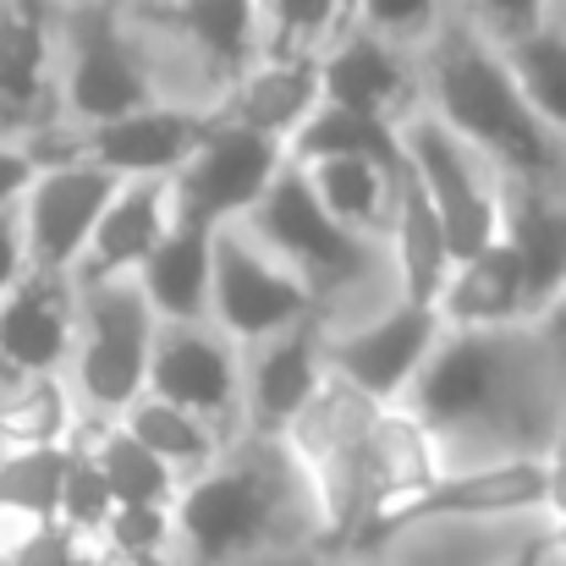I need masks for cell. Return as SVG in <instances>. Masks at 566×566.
<instances>
[{"label":"cell","instance_id":"cell-50","mask_svg":"<svg viewBox=\"0 0 566 566\" xmlns=\"http://www.w3.org/2000/svg\"><path fill=\"white\" fill-rule=\"evenodd\" d=\"M0 566H17V562H0Z\"/></svg>","mask_w":566,"mask_h":566},{"label":"cell","instance_id":"cell-8","mask_svg":"<svg viewBox=\"0 0 566 566\" xmlns=\"http://www.w3.org/2000/svg\"><path fill=\"white\" fill-rule=\"evenodd\" d=\"M248 231H253L286 270H297L319 297L336 292V286H347V281H358V275L369 270V242H364L358 231H347V226L319 203L308 171L292 166V160H286V171L275 177L270 198L248 214Z\"/></svg>","mask_w":566,"mask_h":566},{"label":"cell","instance_id":"cell-36","mask_svg":"<svg viewBox=\"0 0 566 566\" xmlns=\"http://www.w3.org/2000/svg\"><path fill=\"white\" fill-rule=\"evenodd\" d=\"M342 6H358V0H259V17L270 28L264 55H314V44L331 33Z\"/></svg>","mask_w":566,"mask_h":566},{"label":"cell","instance_id":"cell-45","mask_svg":"<svg viewBox=\"0 0 566 566\" xmlns=\"http://www.w3.org/2000/svg\"><path fill=\"white\" fill-rule=\"evenodd\" d=\"M72 566H122L111 551H94V545H77V556H72Z\"/></svg>","mask_w":566,"mask_h":566},{"label":"cell","instance_id":"cell-11","mask_svg":"<svg viewBox=\"0 0 566 566\" xmlns=\"http://www.w3.org/2000/svg\"><path fill=\"white\" fill-rule=\"evenodd\" d=\"M281 171H286V144H275V138H264V133L237 127V122L220 116V127L209 133V144L192 155V166L171 182L177 220L226 231L231 220L253 214L270 198Z\"/></svg>","mask_w":566,"mask_h":566},{"label":"cell","instance_id":"cell-31","mask_svg":"<svg viewBox=\"0 0 566 566\" xmlns=\"http://www.w3.org/2000/svg\"><path fill=\"white\" fill-rule=\"evenodd\" d=\"M94 446H99V468H105V479H111L116 512H122V506L177 512V501H182V479H177L149 446H138L122 423H116V429H94Z\"/></svg>","mask_w":566,"mask_h":566},{"label":"cell","instance_id":"cell-35","mask_svg":"<svg viewBox=\"0 0 566 566\" xmlns=\"http://www.w3.org/2000/svg\"><path fill=\"white\" fill-rule=\"evenodd\" d=\"M111 517H116V495L99 468V446H94V434H77L72 462H66V490H61V528L77 545H88L94 534L111 528Z\"/></svg>","mask_w":566,"mask_h":566},{"label":"cell","instance_id":"cell-19","mask_svg":"<svg viewBox=\"0 0 566 566\" xmlns=\"http://www.w3.org/2000/svg\"><path fill=\"white\" fill-rule=\"evenodd\" d=\"M242 375L231 342L198 331V325H160L155 364H149V396L182 407L192 418H214L237 401Z\"/></svg>","mask_w":566,"mask_h":566},{"label":"cell","instance_id":"cell-9","mask_svg":"<svg viewBox=\"0 0 566 566\" xmlns=\"http://www.w3.org/2000/svg\"><path fill=\"white\" fill-rule=\"evenodd\" d=\"M209 314L220 319L226 336L237 342H270L297 331L303 319L319 314V292L286 270L253 231H220L214 237V297Z\"/></svg>","mask_w":566,"mask_h":566},{"label":"cell","instance_id":"cell-43","mask_svg":"<svg viewBox=\"0 0 566 566\" xmlns=\"http://www.w3.org/2000/svg\"><path fill=\"white\" fill-rule=\"evenodd\" d=\"M551 562H556V551H551V528H539V534H528V539H523L501 566H551Z\"/></svg>","mask_w":566,"mask_h":566},{"label":"cell","instance_id":"cell-41","mask_svg":"<svg viewBox=\"0 0 566 566\" xmlns=\"http://www.w3.org/2000/svg\"><path fill=\"white\" fill-rule=\"evenodd\" d=\"M39 182V166L28 149L17 144H0V209H11L17 198H28V188Z\"/></svg>","mask_w":566,"mask_h":566},{"label":"cell","instance_id":"cell-30","mask_svg":"<svg viewBox=\"0 0 566 566\" xmlns=\"http://www.w3.org/2000/svg\"><path fill=\"white\" fill-rule=\"evenodd\" d=\"M72 446V396L55 375H17L0 390V451Z\"/></svg>","mask_w":566,"mask_h":566},{"label":"cell","instance_id":"cell-42","mask_svg":"<svg viewBox=\"0 0 566 566\" xmlns=\"http://www.w3.org/2000/svg\"><path fill=\"white\" fill-rule=\"evenodd\" d=\"M534 336L545 342V353H551L556 364H566V292L556 297V308H551V314L534 325Z\"/></svg>","mask_w":566,"mask_h":566},{"label":"cell","instance_id":"cell-49","mask_svg":"<svg viewBox=\"0 0 566 566\" xmlns=\"http://www.w3.org/2000/svg\"><path fill=\"white\" fill-rule=\"evenodd\" d=\"M171 6H188V0H171Z\"/></svg>","mask_w":566,"mask_h":566},{"label":"cell","instance_id":"cell-13","mask_svg":"<svg viewBox=\"0 0 566 566\" xmlns=\"http://www.w3.org/2000/svg\"><path fill=\"white\" fill-rule=\"evenodd\" d=\"M446 336V319L440 308H412V303H396L390 314H379L375 325L342 336V342H325V369L336 379H347L353 390H364L369 401L390 407L401 390H412V379L423 375V364L434 358Z\"/></svg>","mask_w":566,"mask_h":566},{"label":"cell","instance_id":"cell-26","mask_svg":"<svg viewBox=\"0 0 566 566\" xmlns=\"http://www.w3.org/2000/svg\"><path fill=\"white\" fill-rule=\"evenodd\" d=\"M292 166H319V160H369L379 166L390 182L407 177V149H401V133L390 122L375 116H358V111H342V105H319V116L292 138L286 149Z\"/></svg>","mask_w":566,"mask_h":566},{"label":"cell","instance_id":"cell-29","mask_svg":"<svg viewBox=\"0 0 566 566\" xmlns=\"http://www.w3.org/2000/svg\"><path fill=\"white\" fill-rule=\"evenodd\" d=\"M122 429H127L138 446H149V451L182 479V490L220 462V440L209 434V423L182 412V407H171V401H160V396H138V401L122 412Z\"/></svg>","mask_w":566,"mask_h":566},{"label":"cell","instance_id":"cell-47","mask_svg":"<svg viewBox=\"0 0 566 566\" xmlns=\"http://www.w3.org/2000/svg\"><path fill=\"white\" fill-rule=\"evenodd\" d=\"M551 551L566 562V523H551Z\"/></svg>","mask_w":566,"mask_h":566},{"label":"cell","instance_id":"cell-39","mask_svg":"<svg viewBox=\"0 0 566 566\" xmlns=\"http://www.w3.org/2000/svg\"><path fill=\"white\" fill-rule=\"evenodd\" d=\"M28 231H22V220L11 214V209H0V297L6 292H17L22 281H28Z\"/></svg>","mask_w":566,"mask_h":566},{"label":"cell","instance_id":"cell-44","mask_svg":"<svg viewBox=\"0 0 566 566\" xmlns=\"http://www.w3.org/2000/svg\"><path fill=\"white\" fill-rule=\"evenodd\" d=\"M551 523H566V457H551Z\"/></svg>","mask_w":566,"mask_h":566},{"label":"cell","instance_id":"cell-10","mask_svg":"<svg viewBox=\"0 0 566 566\" xmlns=\"http://www.w3.org/2000/svg\"><path fill=\"white\" fill-rule=\"evenodd\" d=\"M155 105L149 72L122 33L116 0H83L66 17V111L94 133Z\"/></svg>","mask_w":566,"mask_h":566},{"label":"cell","instance_id":"cell-51","mask_svg":"<svg viewBox=\"0 0 566 566\" xmlns=\"http://www.w3.org/2000/svg\"><path fill=\"white\" fill-rule=\"evenodd\" d=\"M479 6H484V0H479Z\"/></svg>","mask_w":566,"mask_h":566},{"label":"cell","instance_id":"cell-46","mask_svg":"<svg viewBox=\"0 0 566 566\" xmlns=\"http://www.w3.org/2000/svg\"><path fill=\"white\" fill-rule=\"evenodd\" d=\"M551 457H566V364H562V418H556V446Z\"/></svg>","mask_w":566,"mask_h":566},{"label":"cell","instance_id":"cell-33","mask_svg":"<svg viewBox=\"0 0 566 566\" xmlns=\"http://www.w3.org/2000/svg\"><path fill=\"white\" fill-rule=\"evenodd\" d=\"M501 50H506L528 105L539 111V122L566 144V28L545 22V28L523 33V39H506Z\"/></svg>","mask_w":566,"mask_h":566},{"label":"cell","instance_id":"cell-24","mask_svg":"<svg viewBox=\"0 0 566 566\" xmlns=\"http://www.w3.org/2000/svg\"><path fill=\"white\" fill-rule=\"evenodd\" d=\"M214 237L220 231H209V226L177 220L171 237L155 248V259L138 270V286H144L155 319L198 325L209 314V297H214Z\"/></svg>","mask_w":566,"mask_h":566},{"label":"cell","instance_id":"cell-17","mask_svg":"<svg viewBox=\"0 0 566 566\" xmlns=\"http://www.w3.org/2000/svg\"><path fill=\"white\" fill-rule=\"evenodd\" d=\"M171 226H177L171 182H122L111 209L94 226V242H88L83 264L72 270L77 292H99V286H116L133 270H144L155 259V248L171 237Z\"/></svg>","mask_w":566,"mask_h":566},{"label":"cell","instance_id":"cell-14","mask_svg":"<svg viewBox=\"0 0 566 566\" xmlns=\"http://www.w3.org/2000/svg\"><path fill=\"white\" fill-rule=\"evenodd\" d=\"M220 127V111H188V105H149L138 116H122L111 127H94L83 138V160L111 171L116 182H177L192 155Z\"/></svg>","mask_w":566,"mask_h":566},{"label":"cell","instance_id":"cell-34","mask_svg":"<svg viewBox=\"0 0 566 566\" xmlns=\"http://www.w3.org/2000/svg\"><path fill=\"white\" fill-rule=\"evenodd\" d=\"M308 182L319 192V203L358 237L369 226H379V214H385V203L396 192V182L369 160H319V166H308Z\"/></svg>","mask_w":566,"mask_h":566},{"label":"cell","instance_id":"cell-6","mask_svg":"<svg viewBox=\"0 0 566 566\" xmlns=\"http://www.w3.org/2000/svg\"><path fill=\"white\" fill-rule=\"evenodd\" d=\"M160 319L138 281H116L99 292H83L77 314V390L94 412H127L138 396H149V364H155Z\"/></svg>","mask_w":566,"mask_h":566},{"label":"cell","instance_id":"cell-38","mask_svg":"<svg viewBox=\"0 0 566 566\" xmlns=\"http://www.w3.org/2000/svg\"><path fill=\"white\" fill-rule=\"evenodd\" d=\"M440 0H358L364 11V28L390 39V44H407V39H434L440 33Z\"/></svg>","mask_w":566,"mask_h":566},{"label":"cell","instance_id":"cell-15","mask_svg":"<svg viewBox=\"0 0 566 566\" xmlns=\"http://www.w3.org/2000/svg\"><path fill=\"white\" fill-rule=\"evenodd\" d=\"M77 314L83 292L72 275L28 270V281L0 297V369L55 375L77 353Z\"/></svg>","mask_w":566,"mask_h":566},{"label":"cell","instance_id":"cell-21","mask_svg":"<svg viewBox=\"0 0 566 566\" xmlns=\"http://www.w3.org/2000/svg\"><path fill=\"white\" fill-rule=\"evenodd\" d=\"M412 94H418V72L390 39H379L369 28L347 33L336 55H325V105L390 122L396 111L412 105Z\"/></svg>","mask_w":566,"mask_h":566},{"label":"cell","instance_id":"cell-2","mask_svg":"<svg viewBox=\"0 0 566 566\" xmlns=\"http://www.w3.org/2000/svg\"><path fill=\"white\" fill-rule=\"evenodd\" d=\"M407 412L440 440L462 429H495L517 440V457H551L562 385L534 390L517 331H446L423 375L412 379Z\"/></svg>","mask_w":566,"mask_h":566},{"label":"cell","instance_id":"cell-23","mask_svg":"<svg viewBox=\"0 0 566 566\" xmlns=\"http://www.w3.org/2000/svg\"><path fill=\"white\" fill-rule=\"evenodd\" d=\"M440 319L446 331H523L528 325V281L506 237L484 248L479 259L457 264L440 297Z\"/></svg>","mask_w":566,"mask_h":566},{"label":"cell","instance_id":"cell-5","mask_svg":"<svg viewBox=\"0 0 566 566\" xmlns=\"http://www.w3.org/2000/svg\"><path fill=\"white\" fill-rule=\"evenodd\" d=\"M401 149H407L412 177L429 192V203L440 209V226H446V242H451L457 264H468V259H479L484 248L501 242L506 177L490 160H479L462 138H451L429 111L401 127Z\"/></svg>","mask_w":566,"mask_h":566},{"label":"cell","instance_id":"cell-28","mask_svg":"<svg viewBox=\"0 0 566 566\" xmlns=\"http://www.w3.org/2000/svg\"><path fill=\"white\" fill-rule=\"evenodd\" d=\"M72 446L44 451H0V523L17 517L28 539H50L61 528V490H66Z\"/></svg>","mask_w":566,"mask_h":566},{"label":"cell","instance_id":"cell-16","mask_svg":"<svg viewBox=\"0 0 566 566\" xmlns=\"http://www.w3.org/2000/svg\"><path fill=\"white\" fill-rule=\"evenodd\" d=\"M331 379L325 369V331H319V314L303 319L297 331L286 336H270L259 347V358L248 364V385H242V407H248V423L253 434L270 446V440H286L292 423L308 412V401L319 396V385Z\"/></svg>","mask_w":566,"mask_h":566},{"label":"cell","instance_id":"cell-48","mask_svg":"<svg viewBox=\"0 0 566 566\" xmlns=\"http://www.w3.org/2000/svg\"><path fill=\"white\" fill-rule=\"evenodd\" d=\"M122 566H166V556H149V562H122Z\"/></svg>","mask_w":566,"mask_h":566},{"label":"cell","instance_id":"cell-22","mask_svg":"<svg viewBox=\"0 0 566 566\" xmlns=\"http://www.w3.org/2000/svg\"><path fill=\"white\" fill-rule=\"evenodd\" d=\"M390 231H396L401 303H412V308H440V297H446L451 275H457V259H451L440 209L429 203V192L412 177V166H407V177L390 192Z\"/></svg>","mask_w":566,"mask_h":566},{"label":"cell","instance_id":"cell-25","mask_svg":"<svg viewBox=\"0 0 566 566\" xmlns=\"http://www.w3.org/2000/svg\"><path fill=\"white\" fill-rule=\"evenodd\" d=\"M434 479H446L440 434L423 429L407 407H379L375 429H369V490H375V512L423 495Z\"/></svg>","mask_w":566,"mask_h":566},{"label":"cell","instance_id":"cell-12","mask_svg":"<svg viewBox=\"0 0 566 566\" xmlns=\"http://www.w3.org/2000/svg\"><path fill=\"white\" fill-rule=\"evenodd\" d=\"M116 177L72 160V166H50L39 171V182L22 198V231H28V264L44 275H72L94 242L99 214L116 198Z\"/></svg>","mask_w":566,"mask_h":566},{"label":"cell","instance_id":"cell-20","mask_svg":"<svg viewBox=\"0 0 566 566\" xmlns=\"http://www.w3.org/2000/svg\"><path fill=\"white\" fill-rule=\"evenodd\" d=\"M501 237L512 242V253L523 264L528 331H534L566 292V188L506 182V226H501Z\"/></svg>","mask_w":566,"mask_h":566},{"label":"cell","instance_id":"cell-27","mask_svg":"<svg viewBox=\"0 0 566 566\" xmlns=\"http://www.w3.org/2000/svg\"><path fill=\"white\" fill-rule=\"evenodd\" d=\"M50 83V22L39 0H0V122L33 116Z\"/></svg>","mask_w":566,"mask_h":566},{"label":"cell","instance_id":"cell-18","mask_svg":"<svg viewBox=\"0 0 566 566\" xmlns=\"http://www.w3.org/2000/svg\"><path fill=\"white\" fill-rule=\"evenodd\" d=\"M319 105H325V55H264L259 66H248L242 83H231V105L220 116L292 149V138L319 116Z\"/></svg>","mask_w":566,"mask_h":566},{"label":"cell","instance_id":"cell-32","mask_svg":"<svg viewBox=\"0 0 566 566\" xmlns=\"http://www.w3.org/2000/svg\"><path fill=\"white\" fill-rule=\"evenodd\" d=\"M259 0H188L177 6V28L192 44L226 72V77H248V55L259 44Z\"/></svg>","mask_w":566,"mask_h":566},{"label":"cell","instance_id":"cell-37","mask_svg":"<svg viewBox=\"0 0 566 566\" xmlns=\"http://www.w3.org/2000/svg\"><path fill=\"white\" fill-rule=\"evenodd\" d=\"M177 528V512H155V506H122L105 528V551L116 562H149L166 556V539Z\"/></svg>","mask_w":566,"mask_h":566},{"label":"cell","instance_id":"cell-1","mask_svg":"<svg viewBox=\"0 0 566 566\" xmlns=\"http://www.w3.org/2000/svg\"><path fill=\"white\" fill-rule=\"evenodd\" d=\"M423 99L429 116L506 182L566 188V144L539 122L501 39H490L479 22H446L429 39Z\"/></svg>","mask_w":566,"mask_h":566},{"label":"cell","instance_id":"cell-4","mask_svg":"<svg viewBox=\"0 0 566 566\" xmlns=\"http://www.w3.org/2000/svg\"><path fill=\"white\" fill-rule=\"evenodd\" d=\"M286 506V479L275 457H226L203 479H192L177 501V528L188 539L192 566H237L253 556Z\"/></svg>","mask_w":566,"mask_h":566},{"label":"cell","instance_id":"cell-40","mask_svg":"<svg viewBox=\"0 0 566 566\" xmlns=\"http://www.w3.org/2000/svg\"><path fill=\"white\" fill-rule=\"evenodd\" d=\"M545 6H551V0H484V11H490L501 44H506V39H523V33H534V28H545Z\"/></svg>","mask_w":566,"mask_h":566},{"label":"cell","instance_id":"cell-3","mask_svg":"<svg viewBox=\"0 0 566 566\" xmlns=\"http://www.w3.org/2000/svg\"><path fill=\"white\" fill-rule=\"evenodd\" d=\"M379 418V401L353 390L347 379H325L308 412L292 423L286 446L308 468L319 517H325V545L353 556L358 534L375 517V490H369V429Z\"/></svg>","mask_w":566,"mask_h":566},{"label":"cell","instance_id":"cell-7","mask_svg":"<svg viewBox=\"0 0 566 566\" xmlns=\"http://www.w3.org/2000/svg\"><path fill=\"white\" fill-rule=\"evenodd\" d=\"M523 512H551V457H495L484 468H462L434 479L423 495L385 506L358 534L353 556L385 551L401 528L418 523H451V517H523Z\"/></svg>","mask_w":566,"mask_h":566}]
</instances>
